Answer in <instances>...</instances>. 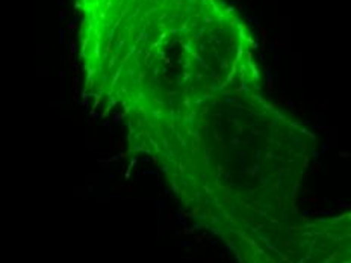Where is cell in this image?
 <instances>
[{"instance_id": "1", "label": "cell", "mask_w": 351, "mask_h": 263, "mask_svg": "<svg viewBox=\"0 0 351 263\" xmlns=\"http://www.w3.org/2000/svg\"><path fill=\"white\" fill-rule=\"evenodd\" d=\"M85 100L119 118L185 214L237 263H291L313 132L267 97L224 0H75Z\"/></svg>"}, {"instance_id": "2", "label": "cell", "mask_w": 351, "mask_h": 263, "mask_svg": "<svg viewBox=\"0 0 351 263\" xmlns=\"http://www.w3.org/2000/svg\"><path fill=\"white\" fill-rule=\"evenodd\" d=\"M292 263H351V209L330 218H304Z\"/></svg>"}]
</instances>
